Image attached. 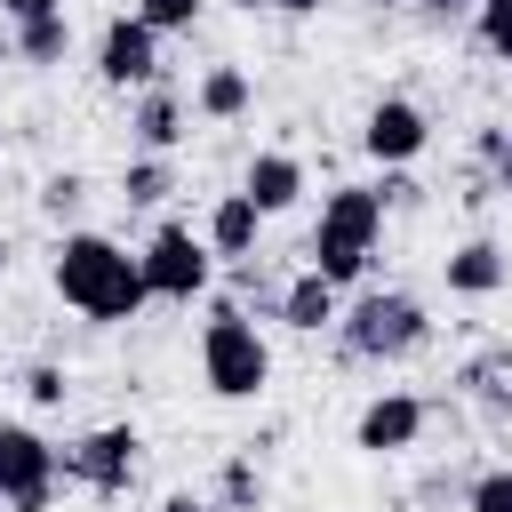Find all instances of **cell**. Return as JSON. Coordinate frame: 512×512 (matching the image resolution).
Masks as SVG:
<instances>
[{"instance_id":"6da1fadb","label":"cell","mask_w":512,"mask_h":512,"mask_svg":"<svg viewBox=\"0 0 512 512\" xmlns=\"http://www.w3.org/2000/svg\"><path fill=\"white\" fill-rule=\"evenodd\" d=\"M48 288H56L80 320H96V328H120V320H136V312L152 304L144 256H128L112 232H64L56 256H48Z\"/></svg>"},{"instance_id":"7a4b0ae2","label":"cell","mask_w":512,"mask_h":512,"mask_svg":"<svg viewBox=\"0 0 512 512\" xmlns=\"http://www.w3.org/2000/svg\"><path fill=\"white\" fill-rule=\"evenodd\" d=\"M384 192L376 184H328V200H320V216H312V240H304V256H312V272H328L336 288H352V280H368L376 272V248H384Z\"/></svg>"},{"instance_id":"3957f363","label":"cell","mask_w":512,"mask_h":512,"mask_svg":"<svg viewBox=\"0 0 512 512\" xmlns=\"http://www.w3.org/2000/svg\"><path fill=\"white\" fill-rule=\"evenodd\" d=\"M424 344H432V312L408 288H368L336 320V360L352 368H392V360H416Z\"/></svg>"},{"instance_id":"277c9868","label":"cell","mask_w":512,"mask_h":512,"mask_svg":"<svg viewBox=\"0 0 512 512\" xmlns=\"http://www.w3.org/2000/svg\"><path fill=\"white\" fill-rule=\"evenodd\" d=\"M200 384L216 400H264L272 384V344L256 328V312H240L232 296L208 304V328H200Z\"/></svg>"},{"instance_id":"5b68a950","label":"cell","mask_w":512,"mask_h":512,"mask_svg":"<svg viewBox=\"0 0 512 512\" xmlns=\"http://www.w3.org/2000/svg\"><path fill=\"white\" fill-rule=\"evenodd\" d=\"M144 256V288L160 296V304H192V296H208V280H216V248H208V232H192V224H152V240L136 248Z\"/></svg>"},{"instance_id":"8992f818","label":"cell","mask_w":512,"mask_h":512,"mask_svg":"<svg viewBox=\"0 0 512 512\" xmlns=\"http://www.w3.org/2000/svg\"><path fill=\"white\" fill-rule=\"evenodd\" d=\"M64 488V448L40 424H0V496L8 512H48Z\"/></svg>"},{"instance_id":"52a82bcc","label":"cell","mask_w":512,"mask_h":512,"mask_svg":"<svg viewBox=\"0 0 512 512\" xmlns=\"http://www.w3.org/2000/svg\"><path fill=\"white\" fill-rule=\"evenodd\" d=\"M136 456H144V432L120 416V424H96V432H80V440L64 448V480L112 504V496L136 488Z\"/></svg>"},{"instance_id":"ba28073f","label":"cell","mask_w":512,"mask_h":512,"mask_svg":"<svg viewBox=\"0 0 512 512\" xmlns=\"http://www.w3.org/2000/svg\"><path fill=\"white\" fill-rule=\"evenodd\" d=\"M424 144H432V120H424L416 96H376V104L360 112V152H368L376 168H416Z\"/></svg>"},{"instance_id":"9c48e42d","label":"cell","mask_w":512,"mask_h":512,"mask_svg":"<svg viewBox=\"0 0 512 512\" xmlns=\"http://www.w3.org/2000/svg\"><path fill=\"white\" fill-rule=\"evenodd\" d=\"M424 432H432V400H424V392H376V400L352 416V448H360V456H408Z\"/></svg>"},{"instance_id":"30bf717a","label":"cell","mask_w":512,"mask_h":512,"mask_svg":"<svg viewBox=\"0 0 512 512\" xmlns=\"http://www.w3.org/2000/svg\"><path fill=\"white\" fill-rule=\"evenodd\" d=\"M96 80H104V88H152V80H160V32H152L136 8L104 24V40H96Z\"/></svg>"},{"instance_id":"8fae6325","label":"cell","mask_w":512,"mask_h":512,"mask_svg":"<svg viewBox=\"0 0 512 512\" xmlns=\"http://www.w3.org/2000/svg\"><path fill=\"white\" fill-rule=\"evenodd\" d=\"M440 280H448V296H464V304H488V296H504L512 288V256L480 232V240H456L448 256H440Z\"/></svg>"},{"instance_id":"7c38bea8","label":"cell","mask_w":512,"mask_h":512,"mask_svg":"<svg viewBox=\"0 0 512 512\" xmlns=\"http://www.w3.org/2000/svg\"><path fill=\"white\" fill-rule=\"evenodd\" d=\"M184 120H192V96L168 88V80L136 88V104H128V136H136V152H176V144H184Z\"/></svg>"},{"instance_id":"4fadbf2b","label":"cell","mask_w":512,"mask_h":512,"mask_svg":"<svg viewBox=\"0 0 512 512\" xmlns=\"http://www.w3.org/2000/svg\"><path fill=\"white\" fill-rule=\"evenodd\" d=\"M344 320V288L328 280V272H288V296H280V328L288 336H320V328H336Z\"/></svg>"},{"instance_id":"5bb4252c","label":"cell","mask_w":512,"mask_h":512,"mask_svg":"<svg viewBox=\"0 0 512 512\" xmlns=\"http://www.w3.org/2000/svg\"><path fill=\"white\" fill-rule=\"evenodd\" d=\"M456 392H464L488 424H504V416H512V344H480V352L456 368Z\"/></svg>"},{"instance_id":"9a60e30c","label":"cell","mask_w":512,"mask_h":512,"mask_svg":"<svg viewBox=\"0 0 512 512\" xmlns=\"http://www.w3.org/2000/svg\"><path fill=\"white\" fill-rule=\"evenodd\" d=\"M264 224H272V216H264V208H256L248 192H224V200L208 208V224H200V232H208V248H216L224 264H240V256H256Z\"/></svg>"},{"instance_id":"2e32d148","label":"cell","mask_w":512,"mask_h":512,"mask_svg":"<svg viewBox=\"0 0 512 512\" xmlns=\"http://www.w3.org/2000/svg\"><path fill=\"white\" fill-rule=\"evenodd\" d=\"M192 112H200V120H216V128H232V120H248V112H256V80H248L240 64H208V72L192 80Z\"/></svg>"},{"instance_id":"e0dca14e","label":"cell","mask_w":512,"mask_h":512,"mask_svg":"<svg viewBox=\"0 0 512 512\" xmlns=\"http://www.w3.org/2000/svg\"><path fill=\"white\" fill-rule=\"evenodd\" d=\"M240 192H248L264 216H280V208L304 200V160H296V152H256V160L240 168Z\"/></svg>"},{"instance_id":"ac0fdd59","label":"cell","mask_w":512,"mask_h":512,"mask_svg":"<svg viewBox=\"0 0 512 512\" xmlns=\"http://www.w3.org/2000/svg\"><path fill=\"white\" fill-rule=\"evenodd\" d=\"M208 504H216V512H264V504H272L256 448H232V456L216 464V496H208Z\"/></svg>"},{"instance_id":"d6986e66","label":"cell","mask_w":512,"mask_h":512,"mask_svg":"<svg viewBox=\"0 0 512 512\" xmlns=\"http://www.w3.org/2000/svg\"><path fill=\"white\" fill-rule=\"evenodd\" d=\"M64 48H72V16H64V0H56V8H40V16H16V56H24L32 72L64 64Z\"/></svg>"},{"instance_id":"ffe728a7","label":"cell","mask_w":512,"mask_h":512,"mask_svg":"<svg viewBox=\"0 0 512 512\" xmlns=\"http://www.w3.org/2000/svg\"><path fill=\"white\" fill-rule=\"evenodd\" d=\"M168 192H176L168 152H128V160H120V200H128V208H160Z\"/></svg>"},{"instance_id":"44dd1931","label":"cell","mask_w":512,"mask_h":512,"mask_svg":"<svg viewBox=\"0 0 512 512\" xmlns=\"http://www.w3.org/2000/svg\"><path fill=\"white\" fill-rule=\"evenodd\" d=\"M280 296H288V280H280V272H264V256H240V264H232V304H240V312L280 320Z\"/></svg>"},{"instance_id":"7402d4cb","label":"cell","mask_w":512,"mask_h":512,"mask_svg":"<svg viewBox=\"0 0 512 512\" xmlns=\"http://www.w3.org/2000/svg\"><path fill=\"white\" fill-rule=\"evenodd\" d=\"M80 208H88V176H80V168H48V176H40V216L72 232Z\"/></svg>"},{"instance_id":"603a6c76","label":"cell","mask_w":512,"mask_h":512,"mask_svg":"<svg viewBox=\"0 0 512 512\" xmlns=\"http://www.w3.org/2000/svg\"><path fill=\"white\" fill-rule=\"evenodd\" d=\"M472 40H480V56L512 64V0H472Z\"/></svg>"},{"instance_id":"cb8c5ba5","label":"cell","mask_w":512,"mask_h":512,"mask_svg":"<svg viewBox=\"0 0 512 512\" xmlns=\"http://www.w3.org/2000/svg\"><path fill=\"white\" fill-rule=\"evenodd\" d=\"M464 512H512V464H488L464 480Z\"/></svg>"},{"instance_id":"d4e9b609","label":"cell","mask_w":512,"mask_h":512,"mask_svg":"<svg viewBox=\"0 0 512 512\" xmlns=\"http://www.w3.org/2000/svg\"><path fill=\"white\" fill-rule=\"evenodd\" d=\"M24 400H32V408H64V400H72L64 360H32V368H24Z\"/></svg>"},{"instance_id":"484cf974","label":"cell","mask_w":512,"mask_h":512,"mask_svg":"<svg viewBox=\"0 0 512 512\" xmlns=\"http://www.w3.org/2000/svg\"><path fill=\"white\" fill-rule=\"evenodd\" d=\"M200 8H208V0H136V16H144L160 40H168V32H192V24H200Z\"/></svg>"},{"instance_id":"4316f807","label":"cell","mask_w":512,"mask_h":512,"mask_svg":"<svg viewBox=\"0 0 512 512\" xmlns=\"http://www.w3.org/2000/svg\"><path fill=\"white\" fill-rule=\"evenodd\" d=\"M376 192H384V208H392V216H408V208H424V184H416L408 168H384V184H376Z\"/></svg>"},{"instance_id":"83f0119b","label":"cell","mask_w":512,"mask_h":512,"mask_svg":"<svg viewBox=\"0 0 512 512\" xmlns=\"http://www.w3.org/2000/svg\"><path fill=\"white\" fill-rule=\"evenodd\" d=\"M504 128H512V120H480V128H472V168H496V152H504Z\"/></svg>"},{"instance_id":"f1b7e54d","label":"cell","mask_w":512,"mask_h":512,"mask_svg":"<svg viewBox=\"0 0 512 512\" xmlns=\"http://www.w3.org/2000/svg\"><path fill=\"white\" fill-rule=\"evenodd\" d=\"M488 176H496V200H512V128H504V152H496V168H488Z\"/></svg>"},{"instance_id":"f546056e","label":"cell","mask_w":512,"mask_h":512,"mask_svg":"<svg viewBox=\"0 0 512 512\" xmlns=\"http://www.w3.org/2000/svg\"><path fill=\"white\" fill-rule=\"evenodd\" d=\"M152 512H216V504H208V496H184V488H176V496H160Z\"/></svg>"},{"instance_id":"4dcf8cb0","label":"cell","mask_w":512,"mask_h":512,"mask_svg":"<svg viewBox=\"0 0 512 512\" xmlns=\"http://www.w3.org/2000/svg\"><path fill=\"white\" fill-rule=\"evenodd\" d=\"M40 8H56V0H0V16L16 24V16H40Z\"/></svg>"},{"instance_id":"1f68e13d","label":"cell","mask_w":512,"mask_h":512,"mask_svg":"<svg viewBox=\"0 0 512 512\" xmlns=\"http://www.w3.org/2000/svg\"><path fill=\"white\" fill-rule=\"evenodd\" d=\"M272 8H280V16H320L328 0H272Z\"/></svg>"},{"instance_id":"d6a6232c","label":"cell","mask_w":512,"mask_h":512,"mask_svg":"<svg viewBox=\"0 0 512 512\" xmlns=\"http://www.w3.org/2000/svg\"><path fill=\"white\" fill-rule=\"evenodd\" d=\"M424 16H456V8H472V0H416Z\"/></svg>"},{"instance_id":"836d02e7","label":"cell","mask_w":512,"mask_h":512,"mask_svg":"<svg viewBox=\"0 0 512 512\" xmlns=\"http://www.w3.org/2000/svg\"><path fill=\"white\" fill-rule=\"evenodd\" d=\"M232 8H240V16H256V8H272V0H232Z\"/></svg>"},{"instance_id":"e575fe53","label":"cell","mask_w":512,"mask_h":512,"mask_svg":"<svg viewBox=\"0 0 512 512\" xmlns=\"http://www.w3.org/2000/svg\"><path fill=\"white\" fill-rule=\"evenodd\" d=\"M0 272H8V232H0Z\"/></svg>"},{"instance_id":"d590c367","label":"cell","mask_w":512,"mask_h":512,"mask_svg":"<svg viewBox=\"0 0 512 512\" xmlns=\"http://www.w3.org/2000/svg\"><path fill=\"white\" fill-rule=\"evenodd\" d=\"M376 8H400V0H376Z\"/></svg>"},{"instance_id":"8d00e7d4","label":"cell","mask_w":512,"mask_h":512,"mask_svg":"<svg viewBox=\"0 0 512 512\" xmlns=\"http://www.w3.org/2000/svg\"><path fill=\"white\" fill-rule=\"evenodd\" d=\"M0 512H8V496H0Z\"/></svg>"}]
</instances>
